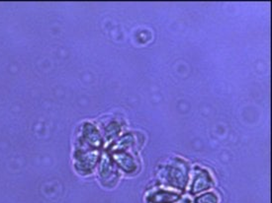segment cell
Returning a JSON list of instances; mask_svg holds the SVG:
<instances>
[{
	"label": "cell",
	"mask_w": 272,
	"mask_h": 203,
	"mask_svg": "<svg viewBox=\"0 0 272 203\" xmlns=\"http://www.w3.org/2000/svg\"><path fill=\"white\" fill-rule=\"evenodd\" d=\"M179 199V195L175 192L165 191V190H158L150 196H147L149 203H174Z\"/></svg>",
	"instance_id": "obj_1"
},
{
	"label": "cell",
	"mask_w": 272,
	"mask_h": 203,
	"mask_svg": "<svg viewBox=\"0 0 272 203\" xmlns=\"http://www.w3.org/2000/svg\"><path fill=\"white\" fill-rule=\"evenodd\" d=\"M211 184H212L211 178L206 171H199V172H195V176L193 178V193H197L204 189H207L210 188Z\"/></svg>",
	"instance_id": "obj_2"
},
{
	"label": "cell",
	"mask_w": 272,
	"mask_h": 203,
	"mask_svg": "<svg viewBox=\"0 0 272 203\" xmlns=\"http://www.w3.org/2000/svg\"><path fill=\"white\" fill-rule=\"evenodd\" d=\"M196 203H218V197L215 193L208 192L198 196L195 200Z\"/></svg>",
	"instance_id": "obj_3"
},
{
	"label": "cell",
	"mask_w": 272,
	"mask_h": 203,
	"mask_svg": "<svg viewBox=\"0 0 272 203\" xmlns=\"http://www.w3.org/2000/svg\"><path fill=\"white\" fill-rule=\"evenodd\" d=\"M180 203H190V202H189V200H188V199H184L183 201H181V202Z\"/></svg>",
	"instance_id": "obj_4"
}]
</instances>
